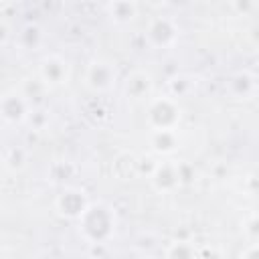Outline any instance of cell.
Masks as SVG:
<instances>
[{"mask_svg":"<svg viewBox=\"0 0 259 259\" xmlns=\"http://www.w3.org/2000/svg\"><path fill=\"white\" fill-rule=\"evenodd\" d=\"M81 239L91 245H109L117 233V212L105 200H91L87 210L77 221Z\"/></svg>","mask_w":259,"mask_h":259,"instance_id":"1","label":"cell"},{"mask_svg":"<svg viewBox=\"0 0 259 259\" xmlns=\"http://www.w3.org/2000/svg\"><path fill=\"white\" fill-rule=\"evenodd\" d=\"M182 119V107L178 99L170 97L168 93L160 97H152L146 107V125L150 132H164V130H178Z\"/></svg>","mask_w":259,"mask_h":259,"instance_id":"2","label":"cell"},{"mask_svg":"<svg viewBox=\"0 0 259 259\" xmlns=\"http://www.w3.org/2000/svg\"><path fill=\"white\" fill-rule=\"evenodd\" d=\"M178 36H180V28H178L176 20L170 16H164V14L152 16L146 26V32H144L146 45L152 49H160V51L172 49L178 42Z\"/></svg>","mask_w":259,"mask_h":259,"instance_id":"3","label":"cell"},{"mask_svg":"<svg viewBox=\"0 0 259 259\" xmlns=\"http://www.w3.org/2000/svg\"><path fill=\"white\" fill-rule=\"evenodd\" d=\"M91 204L89 194L79 188V186H65L57 196H55V212L67 221H79L81 214L87 210V206Z\"/></svg>","mask_w":259,"mask_h":259,"instance_id":"4","label":"cell"},{"mask_svg":"<svg viewBox=\"0 0 259 259\" xmlns=\"http://www.w3.org/2000/svg\"><path fill=\"white\" fill-rule=\"evenodd\" d=\"M148 182H150V186L158 194H172V192H176L180 186H184L182 178H180V160L166 158V160L156 162L154 170L148 176Z\"/></svg>","mask_w":259,"mask_h":259,"instance_id":"5","label":"cell"},{"mask_svg":"<svg viewBox=\"0 0 259 259\" xmlns=\"http://www.w3.org/2000/svg\"><path fill=\"white\" fill-rule=\"evenodd\" d=\"M32 105L20 89H8L0 97V117L4 125H24Z\"/></svg>","mask_w":259,"mask_h":259,"instance_id":"6","label":"cell"},{"mask_svg":"<svg viewBox=\"0 0 259 259\" xmlns=\"http://www.w3.org/2000/svg\"><path fill=\"white\" fill-rule=\"evenodd\" d=\"M117 71L115 65L107 59H93L85 69V87L93 93H105L115 85Z\"/></svg>","mask_w":259,"mask_h":259,"instance_id":"7","label":"cell"},{"mask_svg":"<svg viewBox=\"0 0 259 259\" xmlns=\"http://www.w3.org/2000/svg\"><path fill=\"white\" fill-rule=\"evenodd\" d=\"M69 75H71L69 61L59 53H49L38 63V77L49 89L65 85L69 81Z\"/></svg>","mask_w":259,"mask_h":259,"instance_id":"8","label":"cell"},{"mask_svg":"<svg viewBox=\"0 0 259 259\" xmlns=\"http://www.w3.org/2000/svg\"><path fill=\"white\" fill-rule=\"evenodd\" d=\"M123 91L132 101H150L154 91V79L148 71L136 69L123 81Z\"/></svg>","mask_w":259,"mask_h":259,"instance_id":"9","label":"cell"},{"mask_svg":"<svg viewBox=\"0 0 259 259\" xmlns=\"http://www.w3.org/2000/svg\"><path fill=\"white\" fill-rule=\"evenodd\" d=\"M150 150L162 158H170L180 148L178 130H164V132H150L148 136Z\"/></svg>","mask_w":259,"mask_h":259,"instance_id":"10","label":"cell"},{"mask_svg":"<svg viewBox=\"0 0 259 259\" xmlns=\"http://www.w3.org/2000/svg\"><path fill=\"white\" fill-rule=\"evenodd\" d=\"M105 14L109 16V20L117 26H125L130 24L136 16H138V10L140 6L134 2V0H111L103 6Z\"/></svg>","mask_w":259,"mask_h":259,"instance_id":"11","label":"cell"},{"mask_svg":"<svg viewBox=\"0 0 259 259\" xmlns=\"http://www.w3.org/2000/svg\"><path fill=\"white\" fill-rule=\"evenodd\" d=\"M227 89L233 99H251L257 91V79L251 71H237L229 79Z\"/></svg>","mask_w":259,"mask_h":259,"instance_id":"12","label":"cell"},{"mask_svg":"<svg viewBox=\"0 0 259 259\" xmlns=\"http://www.w3.org/2000/svg\"><path fill=\"white\" fill-rule=\"evenodd\" d=\"M14 42H18L22 51H36L45 42V30L40 24L28 22L18 30V34H14Z\"/></svg>","mask_w":259,"mask_h":259,"instance_id":"13","label":"cell"},{"mask_svg":"<svg viewBox=\"0 0 259 259\" xmlns=\"http://www.w3.org/2000/svg\"><path fill=\"white\" fill-rule=\"evenodd\" d=\"M194 89H196V79L192 75H186V73H176L166 83V93L174 99L188 97L194 93Z\"/></svg>","mask_w":259,"mask_h":259,"instance_id":"14","label":"cell"},{"mask_svg":"<svg viewBox=\"0 0 259 259\" xmlns=\"http://www.w3.org/2000/svg\"><path fill=\"white\" fill-rule=\"evenodd\" d=\"M28 164V150L22 146H8L2 154V166L6 172L16 174Z\"/></svg>","mask_w":259,"mask_h":259,"instance_id":"15","label":"cell"},{"mask_svg":"<svg viewBox=\"0 0 259 259\" xmlns=\"http://www.w3.org/2000/svg\"><path fill=\"white\" fill-rule=\"evenodd\" d=\"M111 174H113L115 178H119V180H130V178H134L136 174H140L138 158H136L134 154H127V152L115 156V160H113V164H111Z\"/></svg>","mask_w":259,"mask_h":259,"instance_id":"16","label":"cell"},{"mask_svg":"<svg viewBox=\"0 0 259 259\" xmlns=\"http://www.w3.org/2000/svg\"><path fill=\"white\" fill-rule=\"evenodd\" d=\"M198 245H194L190 239H174L164 249V259H196Z\"/></svg>","mask_w":259,"mask_h":259,"instance_id":"17","label":"cell"},{"mask_svg":"<svg viewBox=\"0 0 259 259\" xmlns=\"http://www.w3.org/2000/svg\"><path fill=\"white\" fill-rule=\"evenodd\" d=\"M49 123H51V111L40 107V105H36V107L30 109L24 125H28L32 132H42V130L49 127Z\"/></svg>","mask_w":259,"mask_h":259,"instance_id":"18","label":"cell"},{"mask_svg":"<svg viewBox=\"0 0 259 259\" xmlns=\"http://www.w3.org/2000/svg\"><path fill=\"white\" fill-rule=\"evenodd\" d=\"M75 174V166L67 160H61V162H53L51 168L47 170V176L51 182H65L67 178H71Z\"/></svg>","mask_w":259,"mask_h":259,"instance_id":"19","label":"cell"},{"mask_svg":"<svg viewBox=\"0 0 259 259\" xmlns=\"http://www.w3.org/2000/svg\"><path fill=\"white\" fill-rule=\"evenodd\" d=\"M243 231H245V235H247L251 241L259 243V212H253V214H249V217L245 219Z\"/></svg>","mask_w":259,"mask_h":259,"instance_id":"20","label":"cell"},{"mask_svg":"<svg viewBox=\"0 0 259 259\" xmlns=\"http://www.w3.org/2000/svg\"><path fill=\"white\" fill-rule=\"evenodd\" d=\"M229 6H231V10H235L239 16H241V14L247 16L249 12H253V10L257 8V4H255V2H249V0H235V2H231Z\"/></svg>","mask_w":259,"mask_h":259,"instance_id":"21","label":"cell"},{"mask_svg":"<svg viewBox=\"0 0 259 259\" xmlns=\"http://www.w3.org/2000/svg\"><path fill=\"white\" fill-rule=\"evenodd\" d=\"M180 178H182V184H190L196 180V170L192 164L188 162H180Z\"/></svg>","mask_w":259,"mask_h":259,"instance_id":"22","label":"cell"},{"mask_svg":"<svg viewBox=\"0 0 259 259\" xmlns=\"http://www.w3.org/2000/svg\"><path fill=\"white\" fill-rule=\"evenodd\" d=\"M196 259H221V253L212 245H202V247H198Z\"/></svg>","mask_w":259,"mask_h":259,"instance_id":"23","label":"cell"},{"mask_svg":"<svg viewBox=\"0 0 259 259\" xmlns=\"http://www.w3.org/2000/svg\"><path fill=\"white\" fill-rule=\"evenodd\" d=\"M89 255L93 259H111L109 257V245H91L89 247Z\"/></svg>","mask_w":259,"mask_h":259,"instance_id":"24","label":"cell"},{"mask_svg":"<svg viewBox=\"0 0 259 259\" xmlns=\"http://www.w3.org/2000/svg\"><path fill=\"white\" fill-rule=\"evenodd\" d=\"M239 259H259V243H251L249 247H245Z\"/></svg>","mask_w":259,"mask_h":259,"instance_id":"25","label":"cell"},{"mask_svg":"<svg viewBox=\"0 0 259 259\" xmlns=\"http://www.w3.org/2000/svg\"><path fill=\"white\" fill-rule=\"evenodd\" d=\"M8 38H10L8 22H6V20H0V45H2V47H6V45H8Z\"/></svg>","mask_w":259,"mask_h":259,"instance_id":"26","label":"cell"},{"mask_svg":"<svg viewBox=\"0 0 259 259\" xmlns=\"http://www.w3.org/2000/svg\"><path fill=\"white\" fill-rule=\"evenodd\" d=\"M83 259H93V257H91V255H87V257H83Z\"/></svg>","mask_w":259,"mask_h":259,"instance_id":"27","label":"cell"},{"mask_svg":"<svg viewBox=\"0 0 259 259\" xmlns=\"http://www.w3.org/2000/svg\"><path fill=\"white\" fill-rule=\"evenodd\" d=\"M146 259H154V257H146Z\"/></svg>","mask_w":259,"mask_h":259,"instance_id":"28","label":"cell"}]
</instances>
